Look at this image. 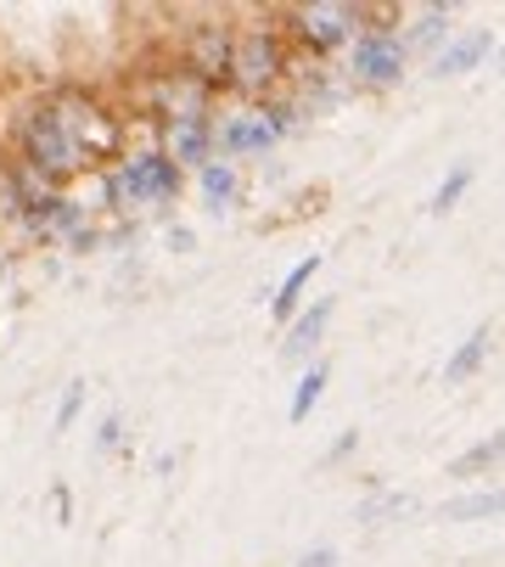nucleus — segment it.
Wrapping results in <instances>:
<instances>
[{"label": "nucleus", "mask_w": 505, "mask_h": 567, "mask_svg": "<svg viewBox=\"0 0 505 567\" xmlns=\"http://www.w3.org/2000/svg\"><path fill=\"white\" fill-rule=\"evenodd\" d=\"M281 12H247V29H236V51H230V91L259 107L270 96H281L287 73H292V45H287V29H276Z\"/></svg>", "instance_id": "1"}, {"label": "nucleus", "mask_w": 505, "mask_h": 567, "mask_svg": "<svg viewBox=\"0 0 505 567\" xmlns=\"http://www.w3.org/2000/svg\"><path fill=\"white\" fill-rule=\"evenodd\" d=\"M18 169H29L40 186H68L79 175H96V164L84 157V146L62 130V118L51 113V102H34L18 118Z\"/></svg>", "instance_id": "2"}, {"label": "nucleus", "mask_w": 505, "mask_h": 567, "mask_svg": "<svg viewBox=\"0 0 505 567\" xmlns=\"http://www.w3.org/2000/svg\"><path fill=\"white\" fill-rule=\"evenodd\" d=\"M181 192H186V169L168 164L163 152H118L102 169V203L113 214L146 203H181Z\"/></svg>", "instance_id": "3"}, {"label": "nucleus", "mask_w": 505, "mask_h": 567, "mask_svg": "<svg viewBox=\"0 0 505 567\" xmlns=\"http://www.w3.org/2000/svg\"><path fill=\"white\" fill-rule=\"evenodd\" d=\"M186 18H197L192 29H181V68L197 79V85L208 91V96H219V91H230V51H236V23H230V12H186Z\"/></svg>", "instance_id": "4"}, {"label": "nucleus", "mask_w": 505, "mask_h": 567, "mask_svg": "<svg viewBox=\"0 0 505 567\" xmlns=\"http://www.w3.org/2000/svg\"><path fill=\"white\" fill-rule=\"evenodd\" d=\"M281 23H292L287 45L309 51V56H331V51H343L360 34V18H354L349 0H309V7H287Z\"/></svg>", "instance_id": "5"}, {"label": "nucleus", "mask_w": 505, "mask_h": 567, "mask_svg": "<svg viewBox=\"0 0 505 567\" xmlns=\"http://www.w3.org/2000/svg\"><path fill=\"white\" fill-rule=\"evenodd\" d=\"M404 62H410V51H404L399 29H365V34L349 40V73H354V85H365V91L399 85Z\"/></svg>", "instance_id": "6"}, {"label": "nucleus", "mask_w": 505, "mask_h": 567, "mask_svg": "<svg viewBox=\"0 0 505 567\" xmlns=\"http://www.w3.org/2000/svg\"><path fill=\"white\" fill-rule=\"evenodd\" d=\"M276 141L281 135L265 118V107H241V113L214 118V157H219V164H236V157H265Z\"/></svg>", "instance_id": "7"}, {"label": "nucleus", "mask_w": 505, "mask_h": 567, "mask_svg": "<svg viewBox=\"0 0 505 567\" xmlns=\"http://www.w3.org/2000/svg\"><path fill=\"white\" fill-rule=\"evenodd\" d=\"M163 157L181 164V169L214 164V113H192V118L163 124Z\"/></svg>", "instance_id": "8"}, {"label": "nucleus", "mask_w": 505, "mask_h": 567, "mask_svg": "<svg viewBox=\"0 0 505 567\" xmlns=\"http://www.w3.org/2000/svg\"><path fill=\"white\" fill-rule=\"evenodd\" d=\"M331 298H315L309 309H298L292 320H287V360H303L320 338H326V327H331Z\"/></svg>", "instance_id": "9"}, {"label": "nucleus", "mask_w": 505, "mask_h": 567, "mask_svg": "<svg viewBox=\"0 0 505 567\" xmlns=\"http://www.w3.org/2000/svg\"><path fill=\"white\" fill-rule=\"evenodd\" d=\"M483 56H494V34L483 29V34H466V40H455V45H444L439 56H433V73L439 79H461V73H472Z\"/></svg>", "instance_id": "10"}, {"label": "nucleus", "mask_w": 505, "mask_h": 567, "mask_svg": "<svg viewBox=\"0 0 505 567\" xmlns=\"http://www.w3.org/2000/svg\"><path fill=\"white\" fill-rule=\"evenodd\" d=\"M320 254H309V259H298L292 270H287V281L276 287V298H270V309H276V320H292L298 309H303V292H309V281L320 276Z\"/></svg>", "instance_id": "11"}, {"label": "nucleus", "mask_w": 505, "mask_h": 567, "mask_svg": "<svg viewBox=\"0 0 505 567\" xmlns=\"http://www.w3.org/2000/svg\"><path fill=\"white\" fill-rule=\"evenodd\" d=\"M197 186H203V203L214 208V214H225L230 203H236V192H241V175H236V164H203L197 169Z\"/></svg>", "instance_id": "12"}, {"label": "nucleus", "mask_w": 505, "mask_h": 567, "mask_svg": "<svg viewBox=\"0 0 505 567\" xmlns=\"http://www.w3.org/2000/svg\"><path fill=\"white\" fill-rule=\"evenodd\" d=\"M488 349H494V332L488 327H477L455 354H450V365H444V382H472L477 371H483V360H488Z\"/></svg>", "instance_id": "13"}, {"label": "nucleus", "mask_w": 505, "mask_h": 567, "mask_svg": "<svg viewBox=\"0 0 505 567\" xmlns=\"http://www.w3.org/2000/svg\"><path fill=\"white\" fill-rule=\"evenodd\" d=\"M450 12H455V7H421L415 18L404 12V18H410V34H404V51H433V45H439V40L450 34Z\"/></svg>", "instance_id": "14"}, {"label": "nucleus", "mask_w": 505, "mask_h": 567, "mask_svg": "<svg viewBox=\"0 0 505 567\" xmlns=\"http://www.w3.org/2000/svg\"><path fill=\"white\" fill-rule=\"evenodd\" d=\"M499 450H505V439H499V433L477 439L466 455H455V461H450V477H483V472H494V466H499Z\"/></svg>", "instance_id": "15"}, {"label": "nucleus", "mask_w": 505, "mask_h": 567, "mask_svg": "<svg viewBox=\"0 0 505 567\" xmlns=\"http://www.w3.org/2000/svg\"><path fill=\"white\" fill-rule=\"evenodd\" d=\"M326 377H331V365H309L303 377H298V388H292V404H287V422H309V411L320 404V393H326Z\"/></svg>", "instance_id": "16"}, {"label": "nucleus", "mask_w": 505, "mask_h": 567, "mask_svg": "<svg viewBox=\"0 0 505 567\" xmlns=\"http://www.w3.org/2000/svg\"><path fill=\"white\" fill-rule=\"evenodd\" d=\"M466 192H472V169H466V164H455V169L444 175V186L433 192V214H450V208H455Z\"/></svg>", "instance_id": "17"}, {"label": "nucleus", "mask_w": 505, "mask_h": 567, "mask_svg": "<svg viewBox=\"0 0 505 567\" xmlns=\"http://www.w3.org/2000/svg\"><path fill=\"white\" fill-rule=\"evenodd\" d=\"M444 517H455V523H472V517H499V489H477V495L455 501Z\"/></svg>", "instance_id": "18"}, {"label": "nucleus", "mask_w": 505, "mask_h": 567, "mask_svg": "<svg viewBox=\"0 0 505 567\" xmlns=\"http://www.w3.org/2000/svg\"><path fill=\"white\" fill-rule=\"evenodd\" d=\"M79 411H84V382H68V388H62V399H56L51 427H56V433H68V427L79 422Z\"/></svg>", "instance_id": "19"}, {"label": "nucleus", "mask_w": 505, "mask_h": 567, "mask_svg": "<svg viewBox=\"0 0 505 567\" xmlns=\"http://www.w3.org/2000/svg\"><path fill=\"white\" fill-rule=\"evenodd\" d=\"M410 501L404 495H377V501H365L360 506V523H377V517H393V512H404Z\"/></svg>", "instance_id": "20"}, {"label": "nucleus", "mask_w": 505, "mask_h": 567, "mask_svg": "<svg viewBox=\"0 0 505 567\" xmlns=\"http://www.w3.org/2000/svg\"><path fill=\"white\" fill-rule=\"evenodd\" d=\"M124 444V416H102L96 427V450H118Z\"/></svg>", "instance_id": "21"}, {"label": "nucleus", "mask_w": 505, "mask_h": 567, "mask_svg": "<svg viewBox=\"0 0 505 567\" xmlns=\"http://www.w3.org/2000/svg\"><path fill=\"white\" fill-rule=\"evenodd\" d=\"M298 567H337V545H315V550H303Z\"/></svg>", "instance_id": "22"}, {"label": "nucleus", "mask_w": 505, "mask_h": 567, "mask_svg": "<svg viewBox=\"0 0 505 567\" xmlns=\"http://www.w3.org/2000/svg\"><path fill=\"white\" fill-rule=\"evenodd\" d=\"M354 450H360V433H343V439H337V444L326 450V466H337V461H349Z\"/></svg>", "instance_id": "23"}, {"label": "nucleus", "mask_w": 505, "mask_h": 567, "mask_svg": "<svg viewBox=\"0 0 505 567\" xmlns=\"http://www.w3.org/2000/svg\"><path fill=\"white\" fill-rule=\"evenodd\" d=\"M0 270H7V259H0Z\"/></svg>", "instance_id": "24"}]
</instances>
